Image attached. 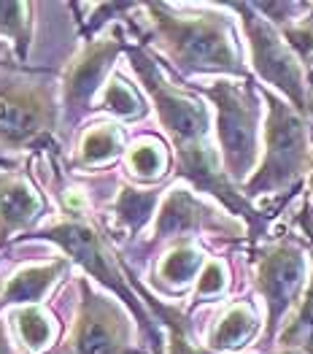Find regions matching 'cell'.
Segmentation results:
<instances>
[{
	"mask_svg": "<svg viewBox=\"0 0 313 354\" xmlns=\"http://www.w3.org/2000/svg\"><path fill=\"white\" fill-rule=\"evenodd\" d=\"M14 325L30 352H44L57 338V322L41 306H22L14 311Z\"/></svg>",
	"mask_w": 313,
	"mask_h": 354,
	"instance_id": "21",
	"label": "cell"
},
{
	"mask_svg": "<svg viewBox=\"0 0 313 354\" xmlns=\"http://www.w3.org/2000/svg\"><path fill=\"white\" fill-rule=\"evenodd\" d=\"M32 3L22 0H6L0 3V38H8L14 44L17 59L25 62L32 44Z\"/></svg>",
	"mask_w": 313,
	"mask_h": 354,
	"instance_id": "20",
	"label": "cell"
},
{
	"mask_svg": "<svg viewBox=\"0 0 313 354\" xmlns=\"http://www.w3.org/2000/svg\"><path fill=\"white\" fill-rule=\"evenodd\" d=\"M157 203H160V187H143L141 189L133 184H122L116 192L114 206H111L116 227L124 230L127 236H138L149 225Z\"/></svg>",
	"mask_w": 313,
	"mask_h": 354,
	"instance_id": "16",
	"label": "cell"
},
{
	"mask_svg": "<svg viewBox=\"0 0 313 354\" xmlns=\"http://www.w3.org/2000/svg\"><path fill=\"white\" fill-rule=\"evenodd\" d=\"M141 8L154 25L160 49L184 76L225 73L249 82L243 55L238 49L232 25L225 14L219 11L178 14L168 3H146Z\"/></svg>",
	"mask_w": 313,
	"mask_h": 354,
	"instance_id": "2",
	"label": "cell"
},
{
	"mask_svg": "<svg viewBox=\"0 0 313 354\" xmlns=\"http://www.w3.org/2000/svg\"><path fill=\"white\" fill-rule=\"evenodd\" d=\"M44 214V198L25 174H0V243L30 230Z\"/></svg>",
	"mask_w": 313,
	"mask_h": 354,
	"instance_id": "12",
	"label": "cell"
},
{
	"mask_svg": "<svg viewBox=\"0 0 313 354\" xmlns=\"http://www.w3.org/2000/svg\"><path fill=\"white\" fill-rule=\"evenodd\" d=\"M124 149V133L116 124H97L92 130H86L82 144H79V154H76V165L79 168H97L111 162L114 157L122 154Z\"/></svg>",
	"mask_w": 313,
	"mask_h": 354,
	"instance_id": "19",
	"label": "cell"
},
{
	"mask_svg": "<svg viewBox=\"0 0 313 354\" xmlns=\"http://www.w3.org/2000/svg\"><path fill=\"white\" fill-rule=\"evenodd\" d=\"M127 57L133 71L138 73L143 89L151 95V103L157 109L160 124L165 127L173 149H176V174L187 178L200 192H211L216 201L243 216L252 227V233H259L267 222V214L252 206V201L232 187L225 168L219 165L216 151L208 144V109L189 92L176 89L165 79L162 68L143 46L127 44Z\"/></svg>",
	"mask_w": 313,
	"mask_h": 354,
	"instance_id": "1",
	"label": "cell"
},
{
	"mask_svg": "<svg viewBox=\"0 0 313 354\" xmlns=\"http://www.w3.org/2000/svg\"><path fill=\"white\" fill-rule=\"evenodd\" d=\"M124 49L127 41L122 30L114 28V32L103 41H86L82 52L68 62L62 73V103L70 114V122L82 119L92 109L95 95L100 87H106V76Z\"/></svg>",
	"mask_w": 313,
	"mask_h": 354,
	"instance_id": "10",
	"label": "cell"
},
{
	"mask_svg": "<svg viewBox=\"0 0 313 354\" xmlns=\"http://www.w3.org/2000/svg\"><path fill=\"white\" fill-rule=\"evenodd\" d=\"M65 270H68V257H57L44 266H30L17 270L0 292V306H35L55 287V281Z\"/></svg>",
	"mask_w": 313,
	"mask_h": 354,
	"instance_id": "14",
	"label": "cell"
},
{
	"mask_svg": "<svg viewBox=\"0 0 313 354\" xmlns=\"http://www.w3.org/2000/svg\"><path fill=\"white\" fill-rule=\"evenodd\" d=\"M252 263H254V281L259 295L267 306V327H265V344H273L281 319L292 311V306L297 303V297L303 292L305 284V249L292 241H273L265 243L252 252Z\"/></svg>",
	"mask_w": 313,
	"mask_h": 354,
	"instance_id": "8",
	"label": "cell"
},
{
	"mask_svg": "<svg viewBox=\"0 0 313 354\" xmlns=\"http://www.w3.org/2000/svg\"><path fill=\"white\" fill-rule=\"evenodd\" d=\"M6 57H8V55H6V49H3V44H0V62H3Z\"/></svg>",
	"mask_w": 313,
	"mask_h": 354,
	"instance_id": "28",
	"label": "cell"
},
{
	"mask_svg": "<svg viewBox=\"0 0 313 354\" xmlns=\"http://www.w3.org/2000/svg\"><path fill=\"white\" fill-rule=\"evenodd\" d=\"M216 106V136L222 149V168L229 181H243L256 171L259 157V117L262 106L252 82H216L211 87H200Z\"/></svg>",
	"mask_w": 313,
	"mask_h": 354,
	"instance_id": "6",
	"label": "cell"
},
{
	"mask_svg": "<svg viewBox=\"0 0 313 354\" xmlns=\"http://www.w3.org/2000/svg\"><path fill=\"white\" fill-rule=\"evenodd\" d=\"M59 103L52 76L11 71L0 79V149H55Z\"/></svg>",
	"mask_w": 313,
	"mask_h": 354,
	"instance_id": "5",
	"label": "cell"
},
{
	"mask_svg": "<svg viewBox=\"0 0 313 354\" xmlns=\"http://www.w3.org/2000/svg\"><path fill=\"white\" fill-rule=\"evenodd\" d=\"M0 354H14L11 341H8V333H6V322H3V319H0Z\"/></svg>",
	"mask_w": 313,
	"mask_h": 354,
	"instance_id": "26",
	"label": "cell"
},
{
	"mask_svg": "<svg viewBox=\"0 0 313 354\" xmlns=\"http://www.w3.org/2000/svg\"><path fill=\"white\" fill-rule=\"evenodd\" d=\"M267 103L265 122V160L243 187V195L252 201L259 195L294 192L305 171H311V124L292 103L262 89Z\"/></svg>",
	"mask_w": 313,
	"mask_h": 354,
	"instance_id": "4",
	"label": "cell"
},
{
	"mask_svg": "<svg viewBox=\"0 0 313 354\" xmlns=\"http://www.w3.org/2000/svg\"><path fill=\"white\" fill-rule=\"evenodd\" d=\"M227 8L240 14V22H243L246 38H249V49H252V65L259 73V79L281 89L289 97V103L303 117H308L311 92H308L305 65L289 49L281 30L259 14L254 3H229Z\"/></svg>",
	"mask_w": 313,
	"mask_h": 354,
	"instance_id": "7",
	"label": "cell"
},
{
	"mask_svg": "<svg viewBox=\"0 0 313 354\" xmlns=\"http://www.w3.org/2000/svg\"><path fill=\"white\" fill-rule=\"evenodd\" d=\"M205 254L192 238L176 241L173 249L162 257V263L157 266V281L168 284V287H184L189 284L200 270L205 268Z\"/></svg>",
	"mask_w": 313,
	"mask_h": 354,
	"instance_id": "17",
	"label": "cell"
},
{
	"mask_svg": "<svg viewBox=\"0 0 313 354\" xmlns=\"http://www.w3.org/2000/svg\"><path fill=\"white\" fill-rule=\"evenodd\" d=\"M297 225L303 227V233L308 238L313 254V206L305 203L297 214ZM278 354H313V279L305 290V295L300 300V308L294 311V317L289 319L284 333L278 335Z\"/></svg>",
	"mask_w": 313,
	"mask_h": 354,
	"instance_id": "13",
	"label": "cell"
},
{
	"mask_svg": "<svg viewBox=\"0 0 313 354\" xmlns=\"http://www.w3.org/2000/svg\"><path fill=\"white\" fill-rule=\"evenodd\" d=\"M200 230H211V233H232L238 236L240 227L229 219H219L211 208H205L198 198L192 195V189L184 187H173L165 195L160 214H157V225H154V243L160 241H184L192 233Z\"/></svg>",
	"mask_w": 313,
	"mask_h": 354,
	"instance_id": "11",
	"label": "cell"
},
{
	"mask_svg": "<svg viewBox=\"0 0 313 354\" xmlns=\"http://www.w3.org/2000/svg\"><path fill=\"white\" fill-rule=\"evenodd\" d=\"M154 311L160 314V319L171 330V335H168V352L165 354H208L205 349H198V346L187 338V325H184V317H181L178 311H173V308L162 306V303H160Z\"/></svg>",
	"mask_w": 313,
	"mask_h": 354,
	"instance_id": "23",
	"label": "cell"
},
{
	"mask_svg": "<svg viewBox=\"0 0 313 354\" xmlns=\"http://www.w3.org/2000/svg\"><path fill=\"white\" fill-rule=\"evenodd\" d=\"M311 144H313V124H311ZM308 203L313 206V160H311V178H308Z\"/></svg>",
	"mask_w": 313,
	"mask_h": 354,
	"instance_id": "27",
	"label": "cell"
},
{
	"mask_svg": "<svg viewBox=\"0 0 313 354\" xmlns=\"http://www.w3.org/2000/svg\"><path fill=\"white\" fill-rule=\"evenodd\" d=\"M225 287H227V270H225V266L219 260H208L198 276L195 303H202V300H211V297L222 295Z\"/></svg>",
	"mask_w": 313,
	"mask_h": 354,
	"instance_id": "25",
	"label": "cell"
},
{
	"mask_svg": "<svg viewBox=\"0 0 313 354\" xmlns=\"http://www.w3.org/2000/svg\"><path fill=\"white\" fill-rule=\"evenodd\" d=\"M79 311L62 354H143L133 344V325L111 297L95 292V287L79 281Z\"/></svg>",
	"mask_w": 313,
	"mask_h": 354,
	"instance_id": "9",
	"label": "cell"
},
{
	"mask_svg": "<svg viewBox=\"0 0 313 354\" xmlns=\"http://www.w3.org/2000/svg\"><path fill=\"white\" fill-rule=\"evenodd\" d=\"M32 238H44V241L57 243L68 260L82 266L92 279H97L103 287H108L111 292L122 297L127 303V308L135 314V319L141 322L143 333L160 349V335H157V330L151 325V317L143 311V306L138 303L135 292L130 290L127 273L119 266V260L111 252V246H108V241L103 236L100 225L86 214V203L82 195H76L73 189L70 192L65 189V195H62V216L55 225H46L44 230H35Z\"/></svg>",
	"mask_w": 313,
	"mask_h": 354,
	"instance_id": "3",
	"label": "cell"
},
{
	"mask_svg": "<svg viewBox=\"0 0 313 354\" xmlns=\"http://www.w3.org/2000/svg\"><path fill=\"white\" fill-rule=\"evenodd\" d=\"M281 35H284V41L289 44V49L297 55V59H300L303 65H311L313 62V17H300V19L284 25Z\"/></svg>",
	"mask_w": 313,
	"mask_h": 354,
	"instance_id": "24",
	"label": "cell"
},
{
	"mask_svg": "<svg viewBox=\"0 0 313 354\" xmlns=\"http://www.w3.org/2000/svg\"><path fill=\"white\" fill-rule=\"evenodd\" d=\"M256 330H259L256 308L249 300H235L227 311L219 317L208 344H211L214 352H235V349L246 346L254 338Z\"/></svg>",
	"mask_w": 313,
	"mask_h": 354,
	"instance_id": "15",
	"label": "cell"
},
{
	"mask_svg": "<svg viewBox=\"0 0 313 354\" xmlns=\"http://www.w3.org/2000/svg\"><path fill=\"white\" fill-rule=\"evenodd\" d=\"M97 106L122 119H143L149 114V106H146V100L138 95V89L133 87L127 79H122L119 73H114V76L106 82Z\"/></svg>",
	"mask_w": 313,
	"mask_h": 354,
	"instance_id": "22",
	"label": "cell"
},
{
	"mask_svg": "<svg viewBox=\"0 0 313 354\" xmlns=\"http://www.w3.org/2000/svg\"><path fill=\"white\" fill-rule=\"evenodd\" d=\"M127 168L138 181L154 184V181L165 178V174H168L171 154H168V149L160 138L141 136L138 141H133V147L127 149Z\"/></svg>",
	"mask_w": 313,
	"mask_h": 354,
	"instance_id": "18",
	"label": "cell"
}]
</instances>
